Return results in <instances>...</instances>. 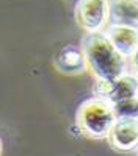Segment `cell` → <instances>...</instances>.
<instances>
[{
	"mask_svg": "<svg viewBox=\"0 0 138 156\" xmlns=\"http://www.w3.org/2000/svg\"><path fill=\"white\" fill-rule=\"evenodd\" d=\"M135 151H136V153H138V148H136V150H135Z\"/></svg>",
	"mask_w": 138,
	"mask_h": 156,
	"instance_id": "7c38bea8",
	"label": "cell"
},
{
	"mask_svg": "<svg viewBox=\"0 0 138 156\" xmlns=\"http://www.w3.org/2000/svg\"><path fill=\"white\" fill-rule=\"evenodd\" d=\"M113 111H115L116 119H119V117L138 119V95L115 101L113 103Z\"/></svg>",
	"mask_w": 138,
	"mask_h": 156,
	"instance_id": "9c48e42d",
	"label": "cell"
},
{
	"mask_svg": "<svg viewBox=\"0 0 138 156\" xmlns=\"http://www.w3.org/2000/svg\"><path fill=\"white\" fill-rule=\"evenodd\" d=\"M107 139L119 151H135L138 148V119H116Z\"/></svg>",
	"mask_w": 138,
	"mask_h": 156,
	"instance_id": "277c9868",
	"label": "cell"
},
{
	"mask_svg": "<svg viewBox=\"0 0 138 156\" xmlns=\"http://www.w3.org/2000/svg\"><path fill=\"white\" fill-rule=\"evenodd\" d=\"M55 67L66 75H79L85 72L88 64L82 47L65 45L55 56Z\"/></svg>",
	"mask_w": 138,
	"mask_h": 156,
	"instance_id": "8992f818",
	"label": "cell"
},
{
	"mask_svg": "<svg viewBox=\"0 0 138 156\" xmlns=\"http://www.w3.org/2000/svg\"><path fill=\"white\" fill-rule=\"evenodd\" d=\"M82 50L86 58L88 69L96 78L113 80L125 72V56L111 44L102 31H86L82 37Z\"/></svg>",
	"mask_w": 138,
	"mask_h": 156,
	"instance_id": "6da1fadb",
	"label": "cell"
},
{
	"mask_svg": "<svg viewBox=\"0 0 138 156\" xmlns=\"http://www.w3.org/2000/svg\"><path fill=\"white\" fill-rule=\"evenodd\" d=\"M105 34L125 58L132 56L138 48V28L125 27V25H108Z\"/></svg>",
	"mask_w": 138,
	"mask_h": 156,
	"instance_id": "52a82bcc",
	"label": "cell"
},
{
	"mask_svg": "<svg viewBox=\"0 0 138 156\" xmlns=\"http://www.w3.org/2000/svg\"><path fill=\"white\" fill-rule=\"evenodd\" d=\"M115 120L113 103L96 95L85 100L75 114V125L80 133L91 139H107Z\"/></svg>",
	"mask_w": 138,
	"mask_h": 156,
	"instance_id": "7a4b0ae2",
	"label": "cell"
},
{
	"mask_svg": "<svg viewBox=\"0 0 138 156\" xmlns=\"http://www.w3.org/2000/svg\"><path fill=\"white\" fill-rule=\"evenodd\" d=\"M0 154H2V140H0Z\"/></svg>",
	"mask_w": 138,
	"mask_h": 156,
	"instance_id": "8fae6325",
	"label": "cell"
},
{
	"mask_svg": "<svg viewBox=\"0 0 138 156\" xmlns=\"http://www.w3.org/2000/svg\"><path fill=\"white\" fill-rule=\"evenodd\" d=\"M138 95V76L132 73H122L118 78H113L111 83V90L108 100L111 103L124 100V98H130Z\"/></svg>",
	"mask_w": 138,
	"mask_h": 156,
	"instance_id": "ba28073f",
	"label": "cell"
},
{
	"mask_svg": "<svg viewBox=\"0 0 138 156\" xmlns=\"http://www.w3.org/2000/svg\"><path fill=\"white\" fill-rule=\"evenodd\" d=\"M108 25L138 28V0H108Z\"/></svg>",
	"mask_w": 138,
	"mask_h": 156,
	"instance_id": "5b68a950",
	"label": "cell"
},
{
	"mask_svg": "<svg viewBox=\"0 0 138 156\" xmlns=\"http://www.w3.org/2000/svg\"><path fill=\"white\" fill-rule=\"evenodd\" d=\"M75 19L85 31H99L108 22V0H79Z\"/></svg>",
	"mask_w": 138,
	"mask_h": 156,
	"instance_id": "3957f363",
	"label": "cell"
},
{
	"mask_svg": "<svg viewBox=\"0 0 138 156\" xmlns=\"http://www.w3.org/2000/svg\"><path fill=\"white\" fill-rule=\"evenodd\" d=\"M132 64H133V70H135V75L138 76V48L135 50V53L132 55Z\"/></svg>",
	"mask_w": 138,
	"mask_h": 156,
	"instance_id": "30bf717a",
	"label": "cell"
}]
</instances>
